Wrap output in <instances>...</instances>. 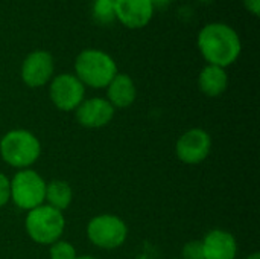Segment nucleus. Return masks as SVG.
<instances>
[{
  "label": "nucleus",
  "instance_id": "f257e3e1",
  "mask_svg": "<svg viewBox=\"0 0 260 259\" xmlns=\"http://www.w3.org/2000/svg\"><path fill=\"white\" fill-rule=\"evenodd\" d=\"M197 43L204 60L222 69L236 63L242 52L239 34L232 26L221 21L206 24L198 34Z\"/></svg>",
  "mask_w": 260,
  "mask_h": 259
},
{
  "label": "nucleus",
  "instance_id": "f03ea898",
  "mask_svg": "<svg viewBox=\"0 0 260 259\" xmlns=\"http://www.w3.org/2000/svg\"><path fill=\"white\" fill-rule=\"evenodd\" d=\"M76 78L91 89H107L117 75V64L113 56L101 49H84L75 60Z\"/></svg>",
  "mask_w": 260,
  "mask_h": 259
},
{
  "label": "nucleus",
  "instance_id": "7ed1b4c3",
  "mask_svg": "<svg viewBox=\"0 0 260 259\" xmlns=\"http://www.w3.org/2000/svg\"><path fill=\"white\" fill-rule=\"evenodd\" d=\"M40 154L41 143L37 136L27 130L8 131L0 140V156L14 168L27 169L38 160Z\"/></svg>",
  "mask_w": 260,
  "mask_h": 259
},
{
  "label": "nucleus",
  "instance_id": "20e7f679",
  "mask_svg": "<svg viewBox=\"0 0 260 259\" xmlns=\"http://www.w3.org/2000/svg\"><path fill=\"white\" fill-rule=\"evenodd\" d=\"M26 232L38 244H53L58 241L64 232L66 220L62 212L41 205L27 212L26 221Z\"/></svg>",
  "mask_w": 260,
  "mask_h": 259
},
{
  "label": "nucleus",
  "instance_id": "39448f33",
  "mask_svg": "<svg viewBox=\"0 0 260 259\" xmlns=\"http://www.w3.org/2000/svg\"><path fill=\"white\" fill-rule=\"evenodd\" d=\"M46 197V182L44 179L32 171L21 169L11 180V200L17 208L23 211H32L44 203Z\"/></svg>",
  "mask_w": 260,
  "mask_h": 259
},
{
  "label": "nucleus",
  "instance_id": "423d86ee",
  "mask_svg": "<svg viewBox=\"0 0 260 259\" xmlns=\"http://www.w3.org/2000/svg\"><path fill=\"white\" fill-rule=\"evenodd\" d=\"M128 235V227L122 218L110 214L98 215L90 220L87 226L88 240L105 250H113L120 247Z\"/></svg>",
  "mask_w": 260,
  "mask_h": 259
},
{
  "label": "nucleus",
  "instance_id": "0eeeda50",
  "mask_svg": "<svg viewBox=\"0 0 260 259\" xmlns=\"http://www.w3.org/2000/svg\"><path fill=\"white\" fill-rule=\"evenodd\" d=\"M49 96L53 105L62 111H73L85 96V85L75 73H61L50 79Z\"/></svg>",
  "mask_w": 260,
  "mask_h": 259
},
{
  "label": "nucleus",
  "instance_id": "6e6552de",
  "mask_svg": "<svg viewBox=\"0 0 260 259\" xmlns=\"http://www.w3.org/2000/svg\"><path fill=\"white\" fill-rule=\"evenodd\" d=\"M175 151L183 163L198 165L209 157L212 151V137L201 128H192L178 139Z\"/></svg>",
  "mask_w": 260,
  "mask_h": 259
},
{
  "label": "nucleus",
  "instance_id": "1a4fd4ad",
  "mask_svg": "<svg viewBox=\"0 0 260 259\" xmlns=\"http://www.w3.org/2000/svg\"><path fill=\"white\" fill-rule=\"evenodd\" d=\"M55 63L53 56L47 50L30 52L21 64V79L27 87H43L53 78Z\"/></svg>",
  "mask_w": 260,
  "mask_h": 259
},
{
  "label": "nucleus",
  "instance_id": "9d476101",
  "mask_svg": "<svg viewBox=\"0 0 260 259\" xmlns=\"http://www.w3.org/2000/svg\"><path fill=\"white\" fill-rule=\"evenodd\" d=\"M116 20L129 29L145 27L154 17L151 0H114Z\"/></svg>",
  "mask_w": 260,
  "mask_h": 259
},
{
  "label": "nucleus",
  "instance_id": "9b49d317",
  "mask_svg": "<svg viewBox=\"0 0 260 259\" xmlns=\"http://www.w3.org/2000/svg\"><path fill=\"white\" fill-rule=\"evenodd\" d=\"M75 111L78 122L85 128H102L114 116V107L104 98L84 99Z\"/></svg>",
  "mask_w": 260,
  "mask_h": 259
},
{
  "label": "nucleus",
  "instance_id": "f8f14e48",
  "mask_svg": "<svg viewBox=\"0 0 260 259\" xmlns=\"http://www.w3.org/2000/svg\"><path fill=\"white\" fill-rule=\"evenodd\" d=\"M203 243L204 259H235L238 253V244L230 232L215 229L210 231Z\"/></svg>",
  "mask_w": 260,
  "mask_h": 259
},
{
  "label": "nucleus",
  "instance_id": "ddd939ff",
  "mask_svg": "<svg viewBox=\"0 0 260 259\" xmlns=\"http://www.w3.org/2000/svg\"><path fill=\"white\" fill-rule=\"evenodd\" d=\"M137 96V89L133 78L126 73H117L107 85V101L114 108H126L133 105Z\"/></svg>",
  "mask_w": 260,
  "mask_h": 259
},
{
  "label": "nucleus",
  "instance_id": "4468645a",
  "mask_svg": "<svg viewBox=\"0 0 260 259\" xmlns=\"http://www.w3.org/2000/svg\"><path fill=\"white\" fill-rule=\"evenodd\" d=\"M198 85H200V90L206 96L216 98L227 90L229 75H227L225 69L207 64L198 76Z\"/></svg>",
  "mask_w": 260,
  "mask_h": 259
},
{
  "label": "nucleus",
  "instance_id": "2eb2a0df",
  "mask_svg": "<svg viewBox=\"0 0 260 259\" xmlns=\"http://www.w3.org/2000/svg\"><path fill=\"white\" fill-rule=\"evenodd\" d=\"M73 198V191L70 185L64 180H53L50 183H46V197L44 202H47V206L62 212L66 211Z\"/></svg>",
  "mask_w": 260,
  "mask_h": 259
},
{
  "label": "nucleus",
  "instance_id": "dca6fc26",
  "mask_svg": "<svg viewBox=\"0 0 260 259\" xmlns=\"http://www.w3.org/2000/svg\"><path fill=\"white\" fill-rule=\"evenodd\" d=\"M93 18L101 24H110L116 20L114 0H94L91 5Z\"/></svg>",
  "mask_w": 260,
  "mask_h": 259
},
{
  "label": "nucleus",
  "instance_id": "f3484780",
  "mask_svg": "<svg viewBox=\"0 0 260 259\" xmlns=\"http://www.w3.org/2000/svg\"><path fill=\"white\" fill-rule=\"evenodd\" d=\"M50 259H76V250L69 241H55L50 244Z\"/></svg>",
  "mask_w": 260,
  "mask_h": 259
},
{
  "label": "nucleus",
  "instance_id": "a211bd4d",
  "mask_svg": "<svg viewBox=\"0 0 260 259\" xmlns=\"http://www.w3.org/2000/svg\"><path fill=\"white\" fill-rule=\"evenodd\" d=\"M183 259H204V250L201 241H190L183 247L181 252Z\"/></svg>",
  "mask_w": 260,
  "mask_h": 259
},
{
  "label": "nucleus",
  "instance_id": "6ab92c4d",
  "mask_svg": "<svg viewBox=\"0 0 260 259\" xmlns=\"http://www.w3.org/2000/svg\"><path fill=\"white\" fill-rule=\"evenodd\" d=\"M9 200H11V182L3 172H0V208L5 206Z\"/></svg>",
  "mask_w": 260,
  "mask_h": 259
},
{
  "label": "nucleus",
  "instance_id": "aec40b11",
  "mask_svg": "<svg viewBox=\"0 0 260 259\" xmlns=\"http://www.w3.org/2000/svg\"><path fill=\"white\" fill-rule=\"evenodd\" d=\"M244 6L248 12H251L256 17L260 14V0H244Z\"/></svg>",
  "mask_w": 260,
  "mask_h": 259
},
{
  "label": "nucleus",
  "instance_id": "412c9836",
  "mask_svg": "<svg viewBox=\"0 0 260 259\" xmlns=\"http://www.w3.org/2000/svg\"><path fill=\"white\" fill-rule=\"evenodd\" d=\"M247 259H260L259 253H253V255H250Z\"/></svg>",
  "mask_w": 260,
  "mask_h": 259
},
{
  "label": "nucleus",
  "instance_id": "4be33fe9",
  "mask_svg": "<svg viewBox=\"0 0 260 259\" xmlns=\"http://www.w3.org/2000/svg\"><path fill=\"white\" fill-rule=\"evenodd\" d=\"M76 259H98V258H93V256H87V255H84V256H76Z\"/></svg>",
  "mask_w": 260,
  "mask_h": 259
}]
</instances>
